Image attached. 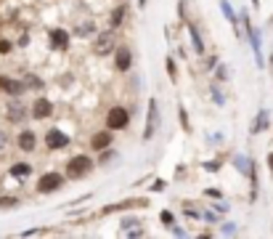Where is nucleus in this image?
Masks as SVG:
<instances>
[{
	"label": "nucleus",
	"mask_w": 273,
	"mask_h": 239,
	"mask_svg": "<svg viewBox=\"0 0 273 239\" xmlns=\"http://www.w3.org/2000/svg\"><path fill=\"white\" fill-rule=\"evenodd\" d=\"M93 170V159L88 157V154H74L72 159H67V167H64V175L69 181H80L85 178Z\"/></svg>",
	"instance_id": "nucleus-1"
},
{
	"label": "nucleus",
	"mask_w": 273,
	"mask_h": 239,
	"mask_svg": "<svg viewBox=\"0 0 273 239\" xmlns=\"http://www.w3.org/2000/svg\"><path fill=\"white\" fill-rule=\"evenodd\" d=\"M67 183V175L64 173H59V170H48V173H43L40 178H37V194H53V191H59L61 186Z\"/></svg>",
	"instance_id": "nucleus-2"
},
{
	"label": "nucleus",
	"mask_w": 273,
	"mask_h": 239,
	"mask_svg": "<svg viewBox=\"0 0 273 239\" xmlns=\"http://www.w3.org/2000/svg\"><path fill=\"white\" fill-rule=\"evenodd\" d=\"M159 104L157 98H149V106H146V125H143V141H151L159 130Z\"/></svg>",
	"instance_id": "nucleus-3"
},
{
	"label": "nucleus",
	"mask_w": 273,
	"mask_h": 239,
	"mask_svg": "<svg viewBox=\"0 0 273 239\" xmlns=\"http://www.w3.org/2000/svg\"><path fill=\"white\" fill-rule=\"evenodd\" d=\"M130 125V112L125 106H112L106 112V128L109 130H125Z\"/></svg>",
	"instance_id": "nucleus-4"
},
{
	"label": "nucleus",
	"mask_w": 273,
	"mask_h": 239,
	"mask_svg": "<svg viewBox=\"0 0 273 239\" xmlns=\"http://www.w3.org/2000/svg\"><path fill=\"white\" fill-rule=\"evenodd\" d=\"M244 32H247V37H249V43H252V51H255V61H257V67H265V59H263V45H260V35H257V29L252 27V21H249V16L244 13Z\"/></svg>",
	"instance_id": "nucleus-5"
},
{
	"label": "nucleus",
	"mask_w": 273,
	"mask_h": 239,
	"mask_svg": "<svg viewBox=\"0 0 273 239\" xmlns=\"http://www.w3.org/2000/svg\"><path fill=\"white\" fill-rule=\"evenodd\" d=\"M29 114H32V120H48L53 117V101L45 96H37L32 106H29Z\"/></svg>",
	"instance_id": "nucleus-6"
},
{
	"label": "nucleus",
	"mask_w": 273,
	"mask_h": 239,
	"mask_svg": "<svg viewBox=\"0 0 273 239\" xmlns=\"http://www.w3.org/2000/svg\"><path fill=\"white\" fill-rule=\"evenodd\" d=\"M69 144H72V138H69L64 130H59V128H51L48 133H45V146H48L51 152H56V149H67Z\"/></svg>",
	"instance_id": "nucleus-7"
},
{
	"label": "nucleus",
	"mask_w": 273,
	"mask_h": 239,
	"mask_svg": "<svg viewBox=\"0 0 273 239\" xmlns=\"http://www.w3.org/2000/svg\"><path fill=\"white\" fill-rule=\"evenodd\" d=\"M114 48H117V40H114V29H112V32H101L96 37V48H93V53L109 56V53H114Z\"/></svg>",
	"instance_id": "nucleus-8"
},
{
	"label": "nucleus",
	"mask_w": 273,
	"mask_h": 239,
	"mask_svg": "<svg viewBox=\"0 0 273 239\" xmlns=\"http://www.w3.org/2000/svg\"><path fill=\"white\" fill-rule=\"evenodd\" d=\"M0 90H3L5 96H11V98H19L27 90V85L19 82V80H13V77H8V75H0Z\"/></svg>",
	"instance_id": "nucleus-9"
},
{
	"label": "nucleus",
	"mask_w": 273,
	"mask_h": 239,
	"mask_svg": "<svg viewBox=\"0 0 273 239\" xmlns=\"http://www.w3.org/2000/svg\"><path fill=\"white\" fill-rule=\"evenodd\" d=\"M16 146H19L21 152L32 154V152L37 149V136H35V130H29V128L21 130V133L16 136Z\"/></svg>",
	"instance_id": "nucleus-10"
},
{
	"label": "nucleus",
	"mask_w": 273,
	"mask_h": 239,
	"mask_svg": "<svg viewBox=\"0 0 273 239\" xmlns=\"http://www.w3.org/2000/svg\"><path fill=\"white\" fill-rule=\"evenodd\" d=\"M114 144V130H98V133H93L90 138V149L93 152H101V149H106V146H112Z\"/></svg>",
	"instance_id": "nucleus-11"
},
{
	"label": "nucleus",
	"mask_w": 273,
	"mask_h": 239,
	"mask_svg": "<svg viewBox=\"0 0 273 239\" xmlns=\"http://www.w3.org/2000/svg\"><path fill=\"white\" fill-rule=\"evenodd\" d=\"M114 67H117V72H130V67H133L130 48H114Z\"/></svg>",
	"instance_id": "nucleus-12"
},
{
	"label": "nucleus",
	"mask_w": 273,
	"mask_h": 239,
	"mask_svg": "<svg viewBox=\"0 0 273 239\" xmlns=\"http://www.w3.org/2000/svg\"><path fill=\"white\" fill-rule=\"evenodd\" d=\"M48 40H51V48L56 51H69V32L67 29H51L48 32Z\"/></svg>",
	"instance_id": "nucleus-13"
},
{
	"label": "nucleus",
	"mask_w": 273,
	"mask_h": 239,
	"mask_svg": "<svg viewBox=\"0 0 273 239\" xmlns=\"http://www.w3.org/2000/svg\"><path fill=\"white\" fill-rule=\"evenodd\" d=\"M128 207H149V199H125V202H117V205H109L101 210V215H109V213H120V210H128Z\"/></svg>",
	"instance_id": "nucleus-14"
},
{
	"label": "nucleus",
	"mask_w": 273,
	"mask_h": 239,
	"mask_svg": "<svg viewBox=\"0 0 273 239\" xmlns=\"http://www.w3.org/2000/svg\"><path fill=\"white\" fill-rule=\"evenodd\" d=\"M5 117H8V122H21L27 117V106L21 101H11L8 109H5Z\"/></svg>",
	"instance_id": "nucleus-15"
},
{
	"label": "nucleus",
	"mask_w": 273,
	"mask_h": 239,
	"mask_svg": "<svg viewBox=\"0 0 273 239\" xmlns=\"http://www.w3.org/2000/svg\"><path fill=\"white\" fill-rule=\"evenodd\" d=\"M268 120H271L268 109H260V112H257V117H255V122H252V128H249V133H252V136L263 133V130L268 128Z\"/></svg>",
	"instance_id": "nucleus-16"
},
{
	"label": "nucleus",
	"mask_w": 273,
	"mask_h": 239,
	"mask_svg": "<svg viewBox=\"0 0 273 239\" xmlns=\"http://www.w3.org/2000/svg\"><path fill=\"white\" fill-rule=\"evenodd\" d=\"M8 175L11 178H29V175H32V165L29 162H13L8 167Z\"/></svg>",
	"instance_id": "nucleus-17"
},
{
	"label": "nucleus",
	"mask_w": 273,
	"mask_h": 239,
	"mask_svg": "<svg viewBox=\"0 0 273 239\" xmlns=\"http://www.w3.org/2000/svg\"><path fill=\"white\" fill-rule=\"evenodd\" d=\"M125 16H128V5H125V0H122V5H117V8L112 11V16H109V27L117 29L125 21Z\"/></svg>",
	"instance_id": "nucleus-18"
},
{
	"label": "nucleus",
	"mask_w": 273,
	"mask_h": 239,
	"mask_svg": "<svg viewBox=\"0 0 273 239\" xmlns=\"http://www.w3.org/2000/svg\"><path fill=\"white\" fill-rule=\"evenodd\" d=\"M220 11H223V16L233 24V29H236V35H241L239 32V16H236V11H233V5L228 3V0H220Z\"/></svg>",
	"instance_id": "nucleus-19"
},
{
	"label": "nucleus",
	"mask_w": 273,
	"mask_h": 239,
	"mask_svg": "<svg viewBox=\"0 0 273 239\" xmlns=\"http://www.w3.org/2000/svg\"><path fill=\"white\" fill-rule=\"evenodd\" d=\"M189 35H191V43H194V51L199 53V56H205V43H202V32L194 24H189Z\"/></svg>",
	"instance_id": "nucleus-20"
},
{
	"label": "nucleus",
	"mask_w": 273,
	"mask_h": 239,
	"mask_svg": "<svg viewBox=\"0 0 273 239\" xmlns=\"http://www.w3.org/2000/svg\"><path fill=\"white\" fill-rule=\"evenodd\" d=\"M93 32H96V21H82V24L74 27V35L77 37H90Z\"/></svg>",
	"instance_id": "nucleus-21"
},
{
	"label": "nucleus",
	"mask_w": 273,
	"mask_h": 239,
	"mask_svg": "<svg viewBox=\"0 0 273 239\" xmlns=\"http://www.w3.org/2000/svg\"><path fill=\"white\" fill-rule=\"evenodd\" d=\"M114 157H117V152L112 149V146H106V149H101V152H98V162H104V165H106V162H112Z\"/></svg>",
	"instance_id": "nucleus-22"
},
{
	"label": "nucleus",
	"mask_w": 273,
	"mask_h": 239,
	"mask_svg": "<svg viewBox=\"0 0 273 239\" xmlns=\"http://www.w3.org/2000/svg\"><path fill=\"white\" fill-rule=\"evenodd\" d=\"M178 117H181V128L189 133V130H191V122H189V114H186V106H183V104L178 106Z\"/></svg>",
	"instance_id": "nucleus-23"
},
{
	"label": "nucleus",
	"mask_w": 273,
	"mask_h": 239,
	"mask_svg": "<svg viewBox=\"0 0 273 239\" xmlns=\"http://www.w3.org/2000/svg\"><path fill=\"white\" fill-rule=\"evenodd\" d=\"M215 77H217V82H225V80H228V67H225V64H217V67H215Z\"/></svg>",
	"instance_id": "nucleus-24"
},
{
	"label": "nucleus",
	"mask_w": 273,
	"mask_h": 239,
	"mask_svg": "<svg viewBox=\"0 0 273 239\" xmlns=\"http://www.w3.org/2000/svg\"><path fill=\"white\" fill-rule=\"evenodd\" d=\"M159 221H162V226H167V229H170V226L175 223V215L170 213V210H162V213H159Z\"/></svg>",
	"instance_id": "nucleus-25"
},
{
	"label": "nucleus",
	"mask_w": 273,
	"mask_h": 239,
	"mask_svg": "<svg viewBox=\"0 0 273 239\" xmlns=\"http://www.w3.org/2000/svg\"><path fill=\"white\" fill-rule=\"evenodd\" d=\"M165 64H167V75H170V80L178 82V69H175V61L167 56V59H165Z\"/></svg>",
	"instance_id": "nucleus-26"
},
{
	"label": "nucleus",
	"mask_w": 273,
	"mask_h": 239,
	"mask_svg": "<svg viewBox=\"0 0 273 239\" xmlns=\"http://www.w3.org/2000/svg\"><path fill=\"white\" fill-rule=\"evenodd\" d=\"M0 207H19V199L16 197H0Z\"/></svg>",
	"instance_id": "nucleus-27"
},
{
	"label": "nucleus",
	"mask_w": 273,
	"mask_h": 239,
	"mask_svg": "<svg viewBox=\"0 0 273 239\" xmlns=\"http://www.w3.org/2000/svg\"><path fill=\"white\" fill-rule=\"evenodd\" d=\"M11 51H13V43H11V40H3V37H0V56H8Z\"/></svg>",
	"instance_id": "nucleus-28"
},
{
	"label": "nucleus",
	"mask_w": 273,
	"mask_h": 239,
	"mask_svg": "<svg viewBox=\"0 0 273 239\" xmlns=\"http://www.w3.org/2000/svg\"><path fill=\"white\" fill-rule=\"evenodd\" d=\"M233 165H236L241 173H249V162H247V157H236V159H233Z\"/></svg>",
	"instance_id": "nucleus-29"
},
{
	"label": "nucleus",
	"mask_w": 273,
	"mask_h": 239,
	"mask_svg": "<svg viewBox=\"0 0 273 239\" xmlns=\"http://www.w3.org/2000/svg\"><path fill=\"white\" fill-rule=\"evenodd\" d=\"M120 223H122L120 229H122V231H128V229H133V226H138V223H141V221H138V218H122Z\"/></svg>",
	"instance_id": "nucleus-30"
},
{
	"label": "nucleus",
	"mask_w": 273,
	"mask_h": 239,
	"mask_svg": "<svg viewBox=\"0 0 273 239\" xmlns=\"http://www.w3.org/2000/svg\"><path fill=\"white\" fill-rule=\"evenodd\" d=\"M212 101H215L217 106H223V104H225V96L220 93V90H217V85H212Z\"/></svg>",
	"instance_id": "nucleus-31"
},
{
	"label": "nucleus",
	"mask_w": 273,
	"mask_h": 239,
	"mask_svg": "<svg viewBox=\"0 0 273 239\" xmlns=\"http://www.w3.org/2000/svg\"><path fill=\"white\" fill-rule=\"evenodd\" d=\"M220 234H236V223H223V226H220Z\"/></svg>",
	"instance_id": "nucleus-32"
},
{
	"label": "nucleus",
	"mask_w": 273,
	"mask_h": 239,
	"mask_svg": "<svg viewBox=\"0 0 273 239\" xmlns=\"http://www.w3.org/2000/svg\"><path fill=\"white\" fill-rule=\"evenodd\" d=\"M24 85H27V88H43V80H37V77H27Z\"/></svg>",
	"instance_id": "nucleus-33"
},
{
	"label": "nucleus",
	"mask_w": 273,
	"mask_h": 239,
	"mask_svg": "<svg viewBox=\"0 0 273 239\" xmlns=\"http://www.w3.org/2000/svg\"><path fill=\"white\" fill-rule=\"evenodd\" d=\"M215 67H217V56H207L205 59V69L209 72V69H215Z\"/></svg>",
	"instance_id": "nucleus-34"
},
{
	"label": "nucleus",
	"mask_w": 273,
	"mask_h": 239,
	"mask_svg": "<svg viewBox=\"0 0 273 239\" xmlns=\"http://www.w3.org/2000/svg\"><path fill=\"white\" fill-rule=\"evenodd\" d=\"M167 189V181H162V178H157V183L151 186V191H165Z\"/></svg>",
	"instance_id": "nucleus-35"
},
{
	"label": "nucleus",
	"mask_w": 273,
	"mask_h": 239,
	"mask_svg": "<svg viewBox=\"0 0 273 239\" xmlns=\"http://www.w3.org/2000/svg\"><path fill=\"white\" fill-rule=\"evenodd\" d=\"M202 218H205V221H209V223H217V215H215V213H209V210H205V213H202Z\"/></svg>",
	"instance_id": "nucleus-36"
},
{
	"label": "nucleus",
	"mask_w": 273,
	"mask_h": 239,
	"mask_svg": "<svg viewBox=\"0 0 273 239\" xmlns=\"http://www.w3.org/2000/svg\"><path fill=\"white\" fill-rule=\"evenodd\" d=\"M202 167H205V170H220V162H205V165H202Z\"/></svg>",
	"instance_id": "nucleus-37"
},
{
	"label": "nucleus",
	"mask_w": 273,
	"mask_h": 239,
	"mask_svg": "<svg viewBox=\"0 0 273 239\" xmlns=\"http://www.w3.org/2000/svg\"><path fill=\"white\" fill-rule=\"evenodd\" d=\"M207 197H212V199H223V194L217 189H207Z\"/></svg>",
	"instance_id": "nucleus-38"
},
{
	"label": "nucleus",
	"mask_w": 273,
	"mask_h": 239,
	"mask_svg": "<svg viewBox=\"0 0 273 239\" xmlns=\"http://www.w3.org/2000/svg\"><path fill=\"white\" fill-rule=\"evenodd\" d=\"M170 229H173V234H175V237H186V229L175 226V223H173V226H170Z\"/></svg>",
	"instance_id": "nucleus-39"
},
{
	"label": "nucleus",
	"mask_w": 273,
	"mask_h": 239,
	"mask_svg": "<svg viewBox=\"0 0 273 239\" xmlns=\"http://www.w3.org/2000/svg\"><path fill=\"white\" fill-rule=\"evenodd\" d=\"M5 144H8V138H5V133H3V130H0V149H3Z\"/></svg>",
	"instance_id": "nucleus-40"
},
{
	"label": "nucleus",
	"mask_w": 273,
	"mask_h": 239,
	"mask_svg": "<svg viewBox=\"0 0 273 239\" xmlns=\"http://www.w3.org/2000/svg\"><path fill=\"white\" fill-rule=\"evenodd\" d=\"M268 170H271V173H273V152H271V154H268Z\"/></svg>",
	"instance_id": "nucleus-41"
},
{
	"label": "nucleus",
	"mask_w": 273,
	"mask_h": 239,
	"mask_svg": "<svg viewBox=\"0 0 273 239\" xmlns=\"http://www.w3.org/2000/svg\"><path fill=\"white\" fill-rule=\"evenodd\" d=\"M138 5H141V8H146V0H138Z\"/></svg>",
	"instance_id": "nucleus-42"
},
{
	"label": "nucleus",
	"mask_w": 273,
	"mask_h": 239,
	"mask_svg": "<svg viewBox=\"0 0 273 239\" xmlns=\"http://www.w3.org/2000/svg\"><path fill=\"white\" fill-rule=\"evenodd\" d=\"M252 3H255V5H260V0H252Z\"/></svg>",
	"instance_id": "nucleus-43"
}]
</instances>
